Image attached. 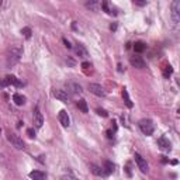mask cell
I'll return each instance as SVG.
<instances>
[{
    "mask_svg": "<svg viewBox=\"0 0 180 180\" xmlns=\"http://www.w3.org/2000/svg\"><path fill=\"white\" fill-rule=\"evenodd\" d=\"M22 55V49L20 47H11V49L7 53V66H14L20 61Z\"/></svg>",
    "mask_w": 180,
    "mask_h": 180,
    "instance_id": "1",
    "label": "cell"
},
{
    "mask_svg": "<svg viewBox=\"0 0 180 180\" xmlns=\"http://www.w3.org/2000/svg\"><path fill=\"white\" fill-rule=\"evenodd\" d=\"M138 125H139V129L142 131V134L145 135H152L155 131V125L151 120H141Z\"/></svg>",
    "mask_w": 180,
    "mask_h": 180,
    "instance_id": "2",
    "label": "cell"
},
{
    "mask_svg": "<svg viewBox=\"0 0 180 180\" xmlns=\"http://www.w3.org/2000/svg\"><path fill=\"white\" fill-rule=\"evenodd\" d=\"M172 20H173L174 25H179L180 22V2L174 0L172 3Z\"/></svg>",
    "mask_w": 180,
    "mask_h": 180,
    "instance_id": "3",
    "label": "cell"
},
{
    "mask_svg": "<svg viewBox=\"0 0 180 180\" xmlns=\"http://www.w3.org/2000/svg\"><path fill=\"white\" fill-rule=\"evenodd\" d=\"M8 84H14V86H17V87H21L24 83H22L21 80H18L16 76L8 75V76H6L3 80H0V86H2V87H6V86H8Z\"/></svg>",
    "mask_w": 180,
    "mask_h": 180,
    "instance_id": "4",
    "label": "cell"
},
{
    "mask_svg": "<svg viewBox=\"0 0 180 180\" xmlns=\"http://www.w3.org/2000/svg\"><path fill=\"white\" fill-rule=\"evenodd\" d=\"M7 139L10 141L11 145H13L16 149H25V143L22 142V139H21L20 137H17V135L8 134V135H7Z\"/></svg>",
    "mask_w": 180,
    "mask_h": 180,
    "instance_id": "5",
    "label": "cell"
},
{
    "mask_svg": "<svg viewBox=\"0 0 180 180\" xmlns=\"http://www.w3.org/2000/svg\"><path fill=\"white\" fill-rule=\"evenodd\" d=\"M134 159H135V163H137V166L139 168V170L142 172V173H148L149 168H148V163H146V160L143 159V158L141 156L139 153H135V155H134Z\"/></svg>",
    "mask_w": 180,
    "mask_h": 180,
    "instance_id": "6",
    "label": "cell"
},
{
    "mask_svg": "<svg viewBox=\"0 0 180 180\" xmlns=\"http://www.w3.org/2000/svg\"><path fill=\"white\" fill-rule=\"evenodd\" d=\"M89 90H90V93L98 96V97H106V94H107L106 90H104L103 87H101L100 84H97V83H90L89 84Z\"/></svg>",
    "mask_w": 180,
    "mask_h": 180,
    "instance_id": "7",
    "label": "cell"
},
{
    "mask_svg": "<svg viewBox=\"0 0 180 180\" xmlns=\"http://www.w3.org/2000/svg\"><path fill=\"white\" fill-rule=\"evenodd\" d=\"M42 124H44V117H42V112L39 111V107L37 106L34 108V125L35 128H41Z\"/></svg>",
    "mask_w": 180,
    "mask_h": 180,
    "instance_id": "8",
    "label": "cell"
},
{
    "mask_svg": "<svg viewBox=\"0 0 180 180\" xmlns=\"http://www.w3.org/2000/svg\"><path fill=\"white\" fill-rule=\"evenodd\" d=\"M129 63H131V66L138 68V69H143V68L146 66L145 61H143L141 56H131V58H129Z\"/></svg>",
    "mask_w": 180,
    "mask_h": 180,
    "instance_id": "9",
    "label": "cell"
},
{
    "mask_svg": "<svg viewBox=\"0 0 180 180\" xmlns=\"http://www.w3.org/2000/svg\"><path fill=\"white\" fill-rule=\"evenodd\" d=\"M58 118H59V122L62 124V127H65V128H68V127L70 125V120H69V115H68V112L65 111V110H61L58 114Z\"/></svg>",
    "mask_w": 180,
    "mask_h": 180,
    "instance_id": "10",
    "label": "cell"
},
{
    "mask_svg": "<svg viewBox=\"0 0 180 180\" xmlns=\"http://www.w3.org/2000/svg\"><path fill=\"white\" fill-rule=\"evenodd\" d=\"M53 96H55L58 100L63 101V103L69 101V96H68V93L65 92V90H53Z\"/></svg>",
    "mask_w": 180,
    "mask_h": 180,
    "instance_id": "11",
    "label": "cell"
},
{
    "mask_svg": "<svg viewBox=\"0 0 180 180\" xmlns=\"http://www.w3.org/2000/svg\"><path fill=\"white\" fill-rule=\"evenodd\" d=\"M90 172H92L93 174H96V176H103V177H106V173H104L103 168H100V166L94 165V163H92V165H90Z\"/></svg>",
    "mask_w": 180,
    "mask_h": 180,
    "instance_id": "12",
    "label": "cell"
},
{
    "mask_svg": "<svg viewBox=\"0 0 180 180\" xmlns=\"http://www.w3.org/2000/svg\"><path fill=\"white\" fill-rule=\"evenodd\" d=\"M30 177L32 180H45V179H47L45 173H44V172H41V170H32L30 173Z\"/></svg>",
    "mask_w": 180,
    "mask_h": 180,
    "instance_id": "13",
    "label": "cell"
},
{
    "mask_svg": "<svg viewBox=\"0 0 180 180\" xmlns=\"http://www.w3.org/2000/svg\"><path fill=\"white\" fill-rule=\"evenodd\" d=\"M75 52H76V55L80 56V58H86V56H87L86 48H84L82 44H78V45H76V47H75Z\"/></svg>",
    "mask_w": 180,
    "mask_h": 180,
    "instance_id": "14",
    "label": "cell"
},
{
    "mask_svg": "<svg viewBox=\"0 0 180 180\" xmlns=\"http://www.w3.org/2000/svg\"><path fill=\"white\" fill-rule=\"evenodd\" d=\"M103 170H104V173H106V176L111 174L112 172H114V163L110 162V160H106V162H104V166H103Z\"/></svg>",
    "mask_w": 180,
    "mask_h": 180,
    "instance_id": "15",
    "label": "cell"
},
{
    "mask_svg": "<svg viewBox=\"0 0 180 180\" xmlns=\"http://www.w3.org/2000/svg\"><path fill=\"white\" fill-rule=\"evenodd\" d=\"M86 7L90 8V10H93V11H97L98 8H100V2H96V0H90V2L86 3Z\"/></svg>",
    "mask_w": 180,
    "mask_h": 180,
    "instance_id": "16",
    "label": "cell"
},
{
    "mask_svg": "<svg viewBox=\"0 0 180 180\" xmlns=\"http://www.w3.org/2000/svg\"><path fill=\"white\" fill-rule=\"evenodd\" d=\"M158 145H159L162 149H170V142H169L165 137H162V138L158 139Z\"/></svg>",
    "mask_w": 180,
    "mask_h": 180,
    "instance_id": "17",
    "label": "cell"
},
{
    "mask_svg": "<svg viewBox=\"0 0 180 180\" xmlns=\"http://www.w3.org/2000/svg\"><path fill=\"white\" fill-rule=\"evenodd\" d=\"M13 100L17 106H22V104L25 103V97L22 94H18V93H16V94L13 96Z\"/></svg>",
    "mask_w": 180,
    "mask_h": 180,
    "instance_id": "18",
    "label": "cell"
},
{
    "mask_svg": "<svg viewBox=\"0 0 180 180\" xmlns=\"http://www.w3.org/2000/svg\"><path fill=\"white\" fill-rule=\"evenodd\" d=\"M145 49H146V45L143 44V42L138 41V42H135V44H134V51H135V52L141 53V52H143Z\"/></svg>",
    "mask_w": 180,
    "mask_h": 180,
    "instance_id": "19",
    "label": "cell"
},
{
    "mask_svg": "<svg viewBox=\"0 0 180 180\" xmlns=\"http://www.w3.org/2000/svg\"><path fill=\"white\" fill-rule=\"evenodd\" d=\"M78 107H79V110H80L82 112H89V107H87V103H86V100H79L78 101Z\"/></svg>",
    "mask_w": 180,
    "mask_h": 180,
    "instance_id": "20",
    "label": "cell"
},
{
    "mask_svg": "<svg viewBox=\"0 0 180 180\" xmlns=\"http://www.w3.org/2000/svg\"><path fill=\"white\" fill-rule=\"evenodd\" d=\"M122 97H124V101H125L127 107H129V108H131V107H132V101H131V98H129L128 92H127V90H122Z\"/></svg>",
    "mask_w": 180,
    "mask_h": 180,
    "instance_id": "21",
    "label": "cell"
},
{
    "mask_svg": "<svg viewBox=\"0 0 180 180\" xmlns=\"http://www.w3.org/2000/svg\"><path fill=\"white\" fill-rule=\"evenodd\" d=\"M172 73H173V69H172V66L169 65V66H166L165 69H163V76H165L166 79H169L172 76Z\"/></svg>",
    "mask_w": 180,
    "mask_h": 180,
    "instance_id": "22",
    "label": "cell"
},
{
    "mask_svg": "<svg viewBox=\"0 0 180 180\" xmlns=\"http://www.w3.org/2000/svg\"><path fill=\"white\" fill-rule=\"evenodd\" d=\"M70 87L73 89V93H78V94H82V93H83L82 86H80V84H78V83H72V84H70Z\"/></svg>",
    "mask_w": 180,
    "mask_h": 180,
    "instance_id": "23",
    "label": "cell"
},
{
    "mask_svg": "<svg viewBox=\"0 0 180 180\" xmlns=\"http://www.w3.org/2000/svg\"><path fill=\"white\" fill-rule=\"evenodd\" d=\"M31 34H32V32H31V28H30V27H24V28L21 30V35H24L27 39L31 38Z\"/></svg>",
    "mask_w": 180,
    "mask_h": 180,
    "instance_id": "24",
    "label": "cell"
},
{
    "mask_svg": "<svg viewBox=\"0 0 180 180\" xmlns=\"http://www.w3.org/2000/svg\"><path fill=\"white\" fill-rule=\"evenodd\" d=\"M97 114L101 115V117H107V115H108L106 110H103V108H97Z\"/></svg>",
    "mask_w": 180,
    "mask_h": 180,
    "instance_id": "25",
    "label": "cell"
},
{
    "mask_svg": "<svg viewBox=\"0 0 180 180\" xmlns=\"http://www.w3.org/2000/svg\"><path fill=\"white\" fill-rule=\"evenodd\" d=\"M27 135H28L30 138H35V132H34V129H32V128L27 129Z\"/></svg>",
    "mask_w": 180,
    "mask_h": 180,
    "instance_id": "26",
    "label": "cell"
},
{
    "mask_svg": "<svg viewBox=\"0 0 180 180\" xmlns=\"http://www.w3.org/2000/svg\"><path fill=\"white\" fill-rule=\"evenodd\" d=\"M62 180H78V179H76V177H73V176H70V174H66V176L62 177Z\"/></svg>",
    "mask_w": 180,
    "mask_h": 180,
    "instance_id": "27",
    "label": "cell"
},
{
    "mask_svg": "<svg viewBox=\"0 0 180 180\" xmlns=\"http://www.w3.org/2000/svg\"><path fill=\"white\" fill-rule=\"evenodd\" d=\"M134 4L135 6H146V2H139V0H135Z\"/></svg>",
    "mask_w": 180,
    "mask_h": 180,
    "instance_id": "28",
    "label": "cell"
},
{
    "mask_svg": "<svg viewBox=\"0 0 180 180\" xmlns=\"http://www.w3.org/2000/svg\"><path fill=\"white\" fill-rule=\"evenodd\" d=\"M63 42H65V47H66V48H72V45H70V42L68 41L66 38H63Z\"/></svg>",
    "mask_w": 180,
    "mask_h": 180,
    "instance_id": "29",
    "label": "cell"
},
{
    "mask_svg": "<svg viewBox=\"0 0 180 180\" xmlns=\"http://www.w3.org/2000/svg\"><path fill=\"white\" fill-rule=\"evenodd\" d=\"M112 134H114V132H112L111 129H108V131H107V138H110V139H111V138L114 137V135H112Z\"/></svg>",
    "mask_w": 180,
    "mask_h": 180,
    "instance_id": "30",
    "label": "cell"
},
{
    "mask_svg": "<svg viewBox=\"0 0 180 180\" xmlns=\"http://www.w3.org/2000/svg\"><path fill=\"white\" fill-rule=\"evenodd\" d=\"M82 68H83V69H89V68H90V63H87V62H83V63H82Z\"/></svg>",
    "mask_w": 180,
    "mask_h": 180,
    "instance_id": "31",
    "label": "cell"
},
{
    "mask_svg": "<svg viewBox=\"0 0 180 180\" xmlns=\"http://www.w3.org/2000/svg\"><path fill=\"white\" fill-rule=\"evenodd\" d=\"M110 28H111V30H115V28H117V25H115V24H111V25H110Z\"/></svg>",
    "mask_w": 180,
    "mask_h": 180,
    "instance_id": "32",
    "label": "cell"
}]
</instances>
